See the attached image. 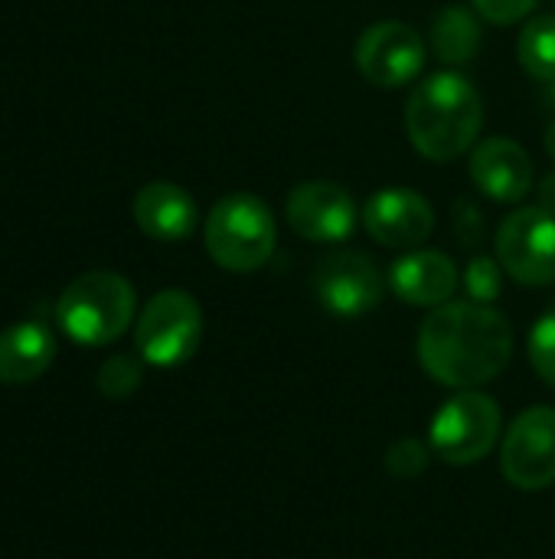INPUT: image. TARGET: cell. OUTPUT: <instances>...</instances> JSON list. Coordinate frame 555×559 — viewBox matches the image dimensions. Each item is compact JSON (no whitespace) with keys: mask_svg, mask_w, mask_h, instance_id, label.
Instances as JSON below:
<instances>
[{"mask_svg":"<svg viewBox=\"0 0 555 559\" xmlns=\"http://www.w3.org/2000/svg\"><path fill=\"white\" fill-rule=\"evenodd\" d=\"M514 357V328L494 305L448 301L419 328L422 370L451 390H478L504 373Z\"/></svg>","mask_w":555,"mask_h":559,"instance_id":"cell-1","label":"cell"},{"mask_svg":"<svg viewBox=\"0 0 555 559\" xmlns=\"http://www.w3.org/2000/svg\"><path fill=\"white\" fill-rule=\"evenodd\" d=\"M484 102L464 72H435L422 79L406 102V134L412 147L432 164L464 157L481 134Z\"/></svg>","mask_w":555,"mask_h":559,"instance_id":"cell-2","label":"cell"},{"mask_svg":"<svg viewBox=\"0 0 555 559\" xmlns=\"http://www.w3.org/2000/svg\"><path fill=\"white\" fill-rule=\"evenodd\" d=\"M134 311V285L124 275L105 269L72 278L56 301V321L62 334L82 347L114 344L131 328Z\"/></svg>","mask_w":555,"mask_h":559,"instance_id":"cell-3","label":"cell"},{"mask_svg":"<svg viewBox=\"0 0 555 559\" xmlns=\"http://www.w3.org/2000/svg\"><path fill=\"white\" fill-rule=\"evenodd\" d=\"M203 242L219 269L249 275L272 262L278 246V223L268 203L255 193H229L209 210L203 223Z\"/></svg>","mask_w":555,"mask_h":559,"instance_id":"cell-4","label":"cell"},{"mask_svg":"<svg viewBox=\"0 0 555 559\" xmlns=\"http://www.w3.org/2000/svg\"><path fill=\"white\" fill-rule=\"evenodd\" d=\"M203 341V308L190 292L164 288L157 292L134 324L137 357L150 367L186 364Z\"/></svg>","mask_w":555,"mask_h":559,"instance_id":"cell-5","label":"cell"},{"mask_svg":"<svg viewBox=\"0 0 555 559\" xmlns=\"http://www.w3.org/2000/svg\"><path fill=\"white\" fill-rule=\"evenodd\" d=\"M500 439V406L494 396L478 390H461L432 419L429 445L448 465L484 462Z\"/></svg>","mask_w":555,"mask_h":559,"instance_id":"cell-6","label":"cell"},{"mask_svg":"<svg viewBox=\"0 0 555 559\" xmlns=\"http://www.w3.org/2000/svg\"><path fill=\"white\" fill-rule=\"evenodd\" d=\"M314 298L334 318H363L379 308L386 295V275L379 272L376 259L357 249L330 252L317 262L314 275Z\"/></svg>","mask_w":555,"mask_h":559,"instance_id":"cell-7","label":"cell"},{"mask_svg":"<svg viewBox=\"0 0 555 559\" xmlns=\"http://www.w3.org/2000/svg\"><path fill=\"white\" fill-rule=\"evenodd\" d=\"M497 259L504 272L530 288L555 282V213L543 206L514 210L497 229Z\"/></svg>","mask_w":555,"mask_h":559,"instance_id":"cell-8","label":"cell"},{"mask_svg":"<svg viewBox=\"0 0 555 559\" xmlns=\"http://www.w3.org/2000/svg\"><path fill=\"white\" fill-rule=\"evenodd\" d=\"M425 52L422 33L402 20H379L366 26L353 49L360 75L379 88H402L415 82L425 69Z\"/></svg>","mask_w":555,"mask_h":559,"instance_id":"cell-9","label":"cell"},{"mask_svg":"<svg viewBox=\"0 0 555 559\" xmlns=\"http://www.w3.org/2000/svg\"><path fill=\"white\" fill-rule=\"evenodd\" d=\"M500 472L520 491H543L555 485V409H523L504 436Z\"/></svg>","mask_w":555,"mask_h":559,"instance_id":"cell-10","label":"cell"},{"mask_svg":"<svg viewBox=\"0 0 555 559\" xmlns=\"http://www.w3.org/2000/svg\"><path fill=\"white\" fill-rule=\"evenodd\" d=\"M288 226L307 242H343L353 236L360 210L357 200L334 180H304L285 200Z\"/></svg>","mask_w":555,"mask_h":559,"instance_id":"cell-11","label":"cell"},{"mask_svg":"<svg viewBox=\"0 0 555 559\" xmlns=\"http://www.w3.org/2000/svg\"><path fill=\"white\" fill-rule=\"evenodd\" d=\"M363 226L379 246L409 252V249H419L435 233V210L419 190L386 187L366 200Z\"/></svg>","mask_w":555,"mask_h":559,"instance_id":"cell-12","label":"cell"},{"mask_svg":"<svg viewBox=\"0 0 555 559\" xmlns=\"http://www.w3.org/2000/svg\"><path fill=\"white\" fill-rule=\"evenodd\" d=\"M468 174L474 187L497 203H520L533 190V160L514 138H484L474 144Z\"/></svg>","mask_w":555,"mask_h":559,"instance_id":"cell-13","label":"cell"},{"mask_svg":"<svg viewBox=\"0 0 555 559\" xmlns=\"http://www.w3.org/2000/svg\"><path fill=\"white\" fill-rule=\"evenodd\" d=\"M458 282H461L458 265L435 249H409L386 272V285L393 288V295L412 308L448 305L451 295L458 292Z\"/></svg>","mask_w":555,"mask_h":559,"instance_id":"cell-14","label":"cell"},{"mask_svg":"<svg viewBox=\"0 0 555 559\" xmlns=\"http://www.w3.org/2000/svg\"><path fill=\"white\" fill-rule=\"evenodd\" d=\"M131 213H134L137 229L157 242H183L193 236V229L200 223L196 200L170 180L144 183L134 197Z\"/></svg>","mask_w":555,"mask_h":559,"instance_id":"cell-15","label":"cell"},{"mask_svg":"<svg viewBox=\"0 0 555 559\" xmlns=\"http://www.w3.org/2000/svg\"><path fill=\"white\" fill-rule=\"evenodd\" d=\"M56 357V337L39 321H20L0 331V383L23 386L49 370Z\"/></svg>","mask_w":555,"mask_h":559,"instance_id":"cell-16","label":"cell"},{"mask_svg":"<svg viewBox=\"0 0 555 559\" xmlns=\"http://www.w3.org/2000/svg\"><path fill=\"white\" fill-rule=\"evenodd\" d=\"M432 52L445 66H464L478 56L481 49V20L474 10L461 3H448L435 13L432 29H429Z\"/></svg>","mask_w":555,"mask_h":559,"instance_id":"cell-17","label":"cell"},{"mask_svg":"<svg viewBox=\"0 0 555 559\" xmlns=\"http://www.w3.org/2000/svg\"><path fill=\"white\" fill-rule=\"evenodd\" d=\"M517 59L520 66L540 79V82H553L555 79V16L543 13L533 16L517 39Z\"/></svg>","mask_w":555,"mask_h":559,"instance_id":"cell-18","label":"cell"},{"mask_svg":"<svg viewBox=\"0 0 555 559\" xmlns=\"http://www.w3.org/2000/svg\"><path fill=\"white\" fill-rule=\"evenodd\" d=\"M144 380V370H141V360L131 357V354H114L101 364L98 370V393L108 396V400H124L131 396Z\"/></svg>","mask_w":555,"mask_h":559,"instance_id":"cell-19","label":"cell"},{"mask_svg":"<svg viewBox=\"0 0 555 559\" xmlns=\"http://www.w3.org/2000/svg\"><path fill=\"white\" fill-rule=\"evenodd\" d=\"M500 269L504 265H497V259L474 255L461 272V285H464L468 298L478 301V305H494L500 298V292H504V272Z\"/></svg>","mask_w":555,"mask_h":559,"instance_id":"cell-20","label":"cell"},{"mask_svg":"<svg viewBox=\"0 0 555 559\" xmlns=\"http://www.w3.org/2000/svg\"><path fill=\"white\" fill-rule=\"evenodd\" d=\"M530 364L536 377L555 390V311H546L530 331Z\"/></svg>","mask_w":555,"mask_h":559,"instance_id":"cell-21","label":"cell"},{"mask_svg":"<svg viewBox=\"0 0 555 559\" xmlns=\"http://www.w3.org/2000/svg\"><path fill=\"white\" fill-rule=\"evenodd\" d=\"M425 465H429V449L419 439H399L386 455V468L399 478H415L425 472Z\"/></svg>","mask_w":555,"mask_h":559,"instance_id":"cell-22","label":"cell"},{"mask_svg":"<svg viewBox=\"0 0 555 559\" xmlns=\"http://www.w3.org/2000/svg\"><path fill=\"white\" fill-rule=\"evenodd\" d=\"M471 7L481 20L494 26H510V23L527 20L540 7V0H471Z\"/></svg>","mask_w":555,"mask_h":559,"instance_id":"cell-23","label":"cell"},{"mask_svg":"<svg viewBox=\"0 0 555 559\" xmlns=\"http://www.w3.org/2000/svg\"><path fill=\"white\" fill-rule=\"evenodd\" d=\"M455 226H458V236H461V242H464V246L481 242V236H484V216H481V210H478V206H471L468 200H458Z\"/></svg>","mask_w":555,"mask_h":559,"instance_id":"cell-24","label":"cell"},{"mask_svg":"<svg viewBox=\"0 0 555 559\" xmlns=\"http://www.w3.org/2000/svg\"><path fill=\"white\" fill-rule=\"evenodd\" d=\"M536 206H543V210L555 213V174H550V177L540 183V203H536Z\"/></svg>","mask_w":555,"mask_h":559,"instance_id":"cell-25","label":"cell"},{"mask_svg":"<svg viewBox=\"0 0 555 559\" xmlns=\"http://www.w3.org/2000/svg\"><path fill=\"white\" fill-rule=\"evenodd\" d=\"M543 144H546V154L555 160V121L546 128V138H543Z\"/></svg>","mask_w":555,"mask_h":559,"instance_id":"cell-26","label":"cell"},{"mask_svg":"<svg viewBox=\"0 0 555 559\" xmlns=\"http://www.w3.org/2000/svg\"><path fill=\"white\" fill-rule=\"evenodd\" d=\"M543 98L550 102V108H555V79L553 82H546V92H543Z\"/></svg>","mask_w":555,"mask_h":559,"instance_id":"cell-27","label":"cell"}]
</instances>
